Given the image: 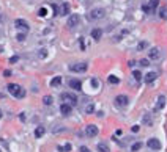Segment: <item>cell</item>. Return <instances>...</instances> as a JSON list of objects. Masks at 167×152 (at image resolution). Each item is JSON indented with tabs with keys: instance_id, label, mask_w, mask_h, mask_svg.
<instances>
[{
	"instance_id": "cell-9",
	"label": "cell",
	"mask_w": 167,
	"mask_h": 152,
	"mask_svg": "<svg viewBox=\"0 0 167 152\" xmlns=\"http://www.w3.org/2000/svg\"><path fill=\"white\" fill-rule=\"evenodd\" d=\"M79 22H81V17H79V14H71L68 17L66 21V25L69 27V28H74V27L79 25Z\"/></svg>"
},
{
	"instance_id": "cell-38",
	"label": "cell",
	"mask_w": 167,
	"mask_h": 152,
	"mask_svg": "<svg viewBox=\"0 0 167 152\" xmlns=\"http://www.w3.org/2000/svg\"><path fill=\"white\" fill-rule=\"evenodd\" d=\"M91 85H93V86H98V80L93 79V80H91Z\"/></svg>"
},
{
	"instance_id": "cell-7",
	"label": "cell",
	"mask_w": 167,
	"mask_h": 152,
	"mask_svg": "<svg viewBox=\"0 0 167 152\" xmlns=\"http://www.w3.org/2000/svg\"><path fill=\"white\" fill-rule=\"evenodd\" d=\"M98 133H99V129H98V126H95V124H89V126L85 127V135L89 138H95Z\"/></svg>"
},
{
	"instance_id": "cell-13",
	"label": "cell",
	"mask_w": 167,
	"mask_h": 152,
	"mask_svg": "<svg viewBox=\"0 0 167 152\" xmlns=\"http://www.w3.org/2000/svg\"><path fill=\"white\" fill-rule=\"evenodd\" d=\"M158 79V74L156 72H148V74H145V75H143V82H145L147 85H150V83H153V82H155Z\"/></svg>"
},
{
	"instance_id": "cell-1",
	"label": "cell",
	"mask_w": 167,
	"mask_h": 152,
	"mask_svg": "<svg viewBox=\"0 0 167 152\" xmlns=\"http://www.w3.org/2000/svg\"><path fill=\"white\" fill-rule=\"evenodd\" d=\"M6 89H8V93H10L11 96H14V97H17V99L25 97V89L22 88L21 85H17V83H10L6 86Z\"/></svg>"
},
{
	"instance_id": "cell-19",
	"label": "cell",
	"mask_w": 167,
	"mask_h": 152,
	"mask_svg": "<svg viewBox=\"0 0 167 152\" xmlns=\"http://www.w3.org/2000/svg\"><path fill=\"white\" fill-rule=\"evenodd\" d=\"M58 14H62V16H68L69 14V5L66 2H63L62 3V6H60V13Z\"/></svg>"
},
{
	"instance_id": "cell-24",
	"label": "cell",
	"mask_w": 167,
	"mask_h": 152,
	"mask_svg": "<svg viewBox=\"0 0 167 152\" xmlns=\"http://www.w3.org/2000/svg\"><path fill=\"white\" fill-rule=\"evenodd\" d=\"M43 104H44V105H49V107H50V105L54 104L52 96H44V97H43Z\"/></svg>"
},
{
	"instance_id": "cell-30",
	"label": "cell",
	"mask_w": 167,
	"mask_h": 152,
	"mask_svg": "<svg viewBox=\"0 0 167 152\" xmlns=\"http://www.w3.org/2000/svg\"><path fill=\"white\" fill-rule=\"evenodd\" d=\"M139 64H140L142 67H147V66H150V61H148L147 58H142L140 61H139Z\"/></svg>"
},
{
	"instance_id": "cell-32",
	"label": "cell",
	"mask_w": 167,
	"mask_h": 152,
	"mask_svg": "<svg viewBox=\"0 0 167 152\" xmlns=\"http://www.w3.org/2000/svg\"><path fill=\"white\" fill-rule=\"evenodd\" d=\"M38 57H40V58H46V57H48V52H46V49H41V50H40V52H38Z\"/></svg>"
},
{
	"instance_id": "cell-33",
	"label": "cell",
	"mask_w": 167,
	"mask_h": 152,
	"mask_svg": "<svg viewBox=\"0 0 167 152\" xmlns=\"http://www.w3.org/2000/svg\"><path fill=\"white\" fill-rule=\"evenodd\" d=\"M60 149H63V152H69L71 151V144H65L63 147H60Z\"/></svg>"
},
{
	"instance_id": "cell-8",
	"label": "cell",
	"mask_w": 167,
	"mask_h": 152,
	"mask_svg": "<svg viewBox=\"0 0 167 152\" xmlns=\"http://www.w3.org/2000/svg\"><path fill=\"white\" fill-rule=\"evenodd\" d=\"M147 146H148V149H151V151H159L162 147V143L158 140V138H150V140L147 141Z\"/></svg>"
},
{
	"instance_id": "cell-6",
	"label": "cell",
	"mask_w": 167,
	"mask_h": 152,
	"mask_svg": "<svg viewBox=\"0 0 167 152\" xmlns=\"http://www.w3.org/2000/svg\"><path fill=\"white\" fill-rule=\"evenodd\" d=\"M162 57V50L159 47H151L148 49V58L153 60V61H156V60H159Z\"/></svg>"
},
{
	"instance_id": "cell-5",
	"label": "cell",
	"mask_w": 167,
	"mask_h": 152,
	"mask_svg": "<svg viewBox=\"0 0 167 152\" xmlns=\"http://www.w3.org/2000/svg\"><path fill=\"white\" fill-rule=\"evenodd\" d=\"M115 107H118V108H126L128 105H129V97L126 94H118L117 97H115Z\"/></svg>"
},
{
	"instance_id": "cell-36",
	"label": "cell",
	"mask_w": 167,
	"mask_h": 152,
	"mask_svg": "<svg viewBox=\"0 0 167 152\" xmlns=\"http://www.w3.org/2000/svg\"><path fill=\"white\" fill-rule=\"evenodd\" d=\"M79 152H90V151H89V147H85V146H81V149H79Z\"/></svg>"
},
{
	"instance_id": "cell-21",
	"label": "cell",
	"mask_w": 167,
	"mask_h": 152,
	"mask_svg": "<svg viewBox=\"0 0 167 152\" xmlns=\"http://www.w3.org/2000/svg\"><path fill=\"white\" fill-rule=\"evenodd\" d=\"M44 133H46V127L44 126H38V127H36V130H35V136L36 138H41Z\"/></svg>"
},
{
	"instance_id": "cell-26",
	"label": "cell",
	"mask_w": 167,
	"mask_h": 152,
	"mask_svg": "<svg viewBox=\"0 0 167 152\" xmlns=\"http://www.w3.org/2000/svg\"><path fill=\"white\" fill-rule=\"evenodd\" d=\"M140 149H142V143L140 141L134 143V144L131 146V152H137V151H140Z\"/></svg>"
},
{
	"instance_id": "cell-11",
	"label": "cell",
	"mask_w": 167,
	"mask_h": 152,
	"mask_svg": "<svg viewBox=\"0 0 167 152\" xmlns=\"http://www.w3.org/2000/svg\"><path fill=\"white\" fill-rule=\"evenodd\" d=\"M68 86H69V88H73L74 91H81L82 89V82L79 79H69L68 80Z\"/></svg>"
},
{
	"instance_id": "cell-22",
	"label": "cell",
	"mask_w": 167,
	"mask_h": 152,
	"mask_svg": "<svg viewBox=\"0 0 167 152\" xmlns=\"http://www.w3.org/2000/svg\"><path fill=\"white\" fill-rule=\"evenodd\" d=\"M147 5L150 6V10H151V11H155L156 8H158V5H159V0H148Z\"/></svg>"
},
{
	"instance_id": "cell-27",
	"label": "cell",
	"mask_w": 167,
	"mask_h": 152,
	"mask_svg": "<svg viewBox=\"0 0 167 152\" xmlns=\"http://www.w3.org/2000/svg\"><path fill=\"white\" fill-rule=\"evenodd\" d=\"M159 17H161V19H164V21H167V8L166 6H162L159 10Z\"/></svg>"
},
{
	"instance_id": "cell-37",
	"label": "cell",
	"mask_w": 167,
	"mask_h": 152,
	"mask_svg": "<svg viewBox=\"0 0 167 152\" xmlns=\"http://www.w3.org/2000/svg\"><path fill=\"white\" fill-rule=\"evenodd\" d=\"M134 64H136V61H134V60H131V61L128 63V66H129V67H134Z\"/></svg>"
},
{
	"instance_id": "cell-17",
	"label": "cell",
	"mask_w": 167,
	"mask_h": 152,
	"mask_svg": "<svg viewBox=\"0 0 167 152\" xmlns=\"http://www.w3.org/2000/svg\"><path fill=\"white\" fill-rule=\"evenodd\" d=\"M62 75H55L52 80H50V86H52V88H58L60 85H62Z\"/></svg>"
},
{
	"instance_id": "cell-16",
	"label": "cell",
	"mask_w": 167,
	"mask_h": 152,
	"mask_svg": "<svg viewBox=\"0 0 167 152\" xmlns=\"http://www.w3.org/2000/svg\"><path fill=\"white\" fill-rule=\"evenodd\" d=\"M142 124H143V126H148V127L153 126V116H151L150 113H145L142 116Z\"/></svg>"
},
{
	"instance_id": "cell-29",
	"label": "cell",
	"mask_w": 167,
	"mask_h": 152,
	"mask_svg": "<svg viewBox=\"0 0 167 152\" xmlns=\"http://www.w3.org/2000/svg\"><path fill=\"white\" fill-rule=\"evenodd\" d=\"M16 39L19 41V43H22V41H25V39H27V33H17Z\"/></svg>"
},
{
	"instance_id": "cell-39",
	"label": "cell",
	"mask_w": 167,
	"mask_h": 152,
	"mask_svg": "<svg viewBox=\"0 0 167 152\" xmlns=\"http://www.w3.org/2000/svg\"><path fill=\"white\" fill-rule=\"evenodd\" d=\"M3 75H5V77H10L11 72H10V71H5V72H3Z\"/></svg>"
},
{
	"instance_id": "cell-4",
	"label": "cell",
	"mask_w": 167,
	"mask_h": 152,
	"mask_svg": "<svg viewBox=\"0 0 167 152\" xmlns=\"http://www.w3.org/2000/svg\"><path fill=\"white\" fill-rule=\"evenodd\" d=\"M60 99H62L63 102L73 105V107H76V105H77V100H79L77 96L74 94V93H62V94H60Z\"/></svg>"
},
{
	"instance_id": "cell-41",
	"label": "cell",
	"mask_w": 167,
	"mask_h": 152,
	"mask_svg": "<svg viewBox=\"0 0 167 152\" xmlns=\"http://www.w3.org/2000/svg\"><path fill=\"white\" fill-rule=\"evenodd\" d=\"M0 118H2V110H0Z\"/></svg>"
},
{
	"instance_id": "cell-2",
	"label": "cell",
	"mask_w": 167,
	"mask_h": 152,
	"mask_svg": "<svg viewBox=\"0 0 167 152\" xmlns=\"http://www.w3.org/2000/svg\"><path fill=\"white\" fill-rule=\"evenodd\" d=\"M104 17H106V10H104V8H99V6L90 10V13H89V19L93 21V22L101 21V19H104Z\"/></svg>"
},
{
	"instance_id": "cell-12",
	"label": "cell",
	"mask_w": 167,
	"mask_h": 152,
	"mask_svg": "<svg viewBox=\"0 0 167 152\" xmlns=\"http://www.w3.org/2000/svg\"><path fill=\"white\" fill-rule=\"evenodd\" d=\"M60 113L63 114V116H69V114L73 113V105H69L66 102H63L62 105H60Z\"/></svg>"
},
{
	"instance_id": "cell-40",
	"label": "cell",
	"mask_w": 167,
	"mask_h": 152,
	"mask_svg": "<svg viewBox=\"0 0 167 152\" xmlns=\"http://www.w3.org/2000/svg\"><path fill=\"white\" fill-rule=\"evenodd\" d=\"M132 132H139V126H134L132 127Z\"/></svg>"
},
{
	"instance_id": "cell-20",
	"label": "cell",
	"mask_w": 167,
	"mask_h": 152,
	"mask_svg": "<svg viewBox=\"0 0 167 152\" xmlns=\"http://www.w3.org/2000/svg\"><path fill=\"white\" fill-rule=\"evenodd\" d=\"M147 49H150V44H148V41H140V43L137 44V47H136L137 52H142V50H147Z\"/></svg>"
},
{
	"instance_id": "cell-25",
	"label": "cell",
	"mask_w": 167,
	"mask_h": 152,
	"mask_svg": "<svg viewBox=\"0 0 167 152\" xmlns=\"http://www.w3.org/2000/svg\"><path fill=\"white\" fill-rule=\"evenodd\" d=\"M107 82H109L110 85H118L120 83V79H118V77H115V75H109Z\"/></svg>"
},
{
	"instance_id": "cell-34",
	"label": "cell",
	"mask_w": 167,
	"mask_h": 152,
	"mask_svg": "<svg viewBox=\"0 0 167 152\" xmlns=\"http://www.w3.org/2000/svg\"><path fill=\"white\" fill-rule=\"evenodd\" d=\"M142 10H143V11H145V13H147V14H150V13H153V11L150 10V6H148V5H143V6H142Z\"/></svg>"
},
{
	"instance_id": "cell-18",
	"label": "cell",
	"mask_w": 167,
	"mask_h": 152,
	"mask_svg": "<svg viewBox=\"0 0 167 152\" xmlns=\"http://www.w3.org/2000/svg\"><path fill=\"white\" fill-rule=\"evenodd\" d=\"M96 149H98V152H109V151H110V149H109V144H107L106 141H101V143H98Z\"/></svg>"
},
{
	"instance_id": "cell-28",
	"label": "cell",
	"mask_w": 167,
	"mask_h": 152,
	"mask_svg": "<svg viewBox=\"0 0 167 152\" xmlns=\"http://www.w3.org/2000/svg\"><path fill=\"white\" fill-rule=\"evenodd\" d=\"M93 112H95V105L91 104V102H90L89 105H85V113H87V114H91Z\"/></svg>"
},
{
	"instance_id": "cell-35",
	"label": "cell",
	"mask_w": 167,
	"mask_h": 152,
	"mask_svg": "<svg viewBox=\"0 0 167 152\" xmlns=\"http://www.w3.org/2000/svg\"><path fill=\"white\" fill-rule=\"evenodd\" d=\"M16 61H19V57H16V55L10 58V63H16Z\"/></svg>"
},
{
	"instance_id": "cell-31",
	"label": "cell",
	"mask_w": 167,
	"mask_h": 152,
	"mask_svg": "<svg viewBox=\"0 0 167 152\" xmlns=\"http://www.w3.org/2000/svg\"><path fill=\"white\" fill-rule=\"evenodd\" d=\"M46 14H48V10H46V8H40V11H38V16H40V17H44Z\"/></svg>"
},
{
	"instance_id": "cell-23",
	"label": "cell",
	"mask_w": 167,
	"mask_h": 152,
	"mask_svg": "<svg viewBox=\"0 0 167 152\" xmlns=\"http://www.w3.org/2000/svg\"><path fill=\"white\" fill-rule=\"evenodd\" d=\"M132 77H134V80H136L137 83H139V82H142V79H143V75H142L140 71H134L132 72Z\"/></svg>"
},
{
	"instance_id": "cell-15",
	"label": "cell",
	"mask_w": 167,
	"mask_h": 152,
	"mask_svg": "<svg viewBox=\"0 0 167 152\" xmlns=\"http://www.w3.org/2000/svg\"><path fill=\"white\" fill-rule=\"evenodd\" d=\"M91 38H93L95 41H99L101 38H103V30H101V28H98V27H96V28H93V30H91Z\"/></svg>"
},
{
	"instance_id": "cell-10",
	"label": "cell",
	"mask_w": 167,
	"mask_h": 152,
	"mask_svg": "<svg viewBox=\"0 0 167 152\" xmlns=\"http://www.w3.org/2000/svg\"><path fill=\"white\" fill-rule=\"evenodd\" d=\"M14 27H16V28H19V30H24L25 33H27V31H29V28H30V27H29V22L24 21V19H16V21H14Z\"/></svg>"
},
{
	"instance_id": "cell-14",
	"label": "cell",
	"mask_w": 167,
	"mask_h": 152,
	"mask_svg": "<svg viewBox=\"0 0 167 152\" xmlns=\"http://www.w3.org/2000/svg\"><path fill=\"white\" fill-rule=\"evenodd\" d=\"M164 107H166V96H159L156 100V105H155V112H161Z\"/></svg>"
},
{
	"instance_id": "cell-3",
	"label": "cell",
	"mask_w": 167,
	"mask_h": 152,
	"mask_svg": "<svg viewBox=\"0 0 167 152\" xmlns=\"http://www.w3.org/2000/svg\"><path fill=\"white\" fill-rule=\"evenodd\" d=\"M87 69H89V63H87V61H79V63L69 64V71H71V72H76V74L87 72Z\"/></svg>"
}]
</instances>
